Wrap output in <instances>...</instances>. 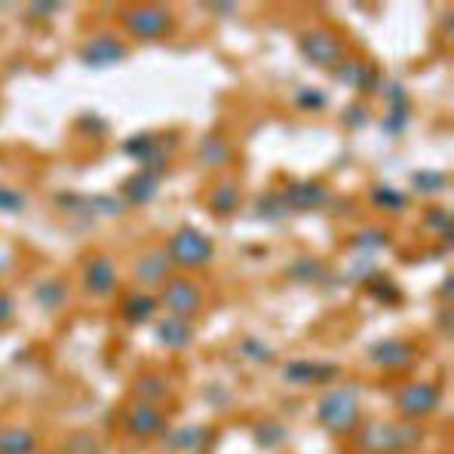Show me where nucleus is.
Returning <instances> with one entry per match:
<instances>
[{"mask_svg": "<svg viewBox=\"0 0 454 454\" xmlns=\"http://www.w3.org/2000/svg\"><path fill=\"white\" fill-rule=\"evenodd\" d=\"M166 255H169L172 267H182V270H203V267L215 258V246H212V239L206 237L200 227L184 224L169 237Z\"/></svg>", "mask_w": 454, "mask_h": 454, "instance_id": "nucleus-1", "label": "nucleus"}, {"mask_svg": "<svg viewBox=\"0 0 454 454\" xmlns=\"http://www.w3.org/2000/svg\"><path fill=\"white\" fill-rule=\"evenodd\" d=\"M418 442L420 430L415 424H384V420H375V424L359 430V449L369 454H399L415 449Z\"/></svg>", "mask_w": 454, "mask_h": 454, "instance_id": "nucleus-2", "label": "nucleus"}, {"mask_svg": "<svg viewBox=\"0 0 454 454\" xmlns=\"http://www.w3.org/2000/svg\"><path fill=\"white\" fill-rule=\"evenodd\" d=\"M319 424L329 433H350L359 424V393L353 387H335L317 405Z\"/></svg>", "mask_w": 454, "mask_h": 454, "instance_id": "nucleus-3", "label": "nucleus"}, {"mask_svg": "<svg viewBox=\"0 0 454 454\" xmlns=\"http://www.w3.org/2000/svg\"><path fill=\"white\" fill-rule=\"evenodd\" d=\"M120 19H123V28L138 40H163L176 28L172 12L166 10V6H153V4L126 6V10L120 12Z\"/></svg>", "mask_w": 454, "mask_h": 454, "instance_id": "nucleus-4", "label": "nucleus"}, {"mask_svg": "<svg viewBox=\"0 0 454 454\" xmlns=\"http://www.w3.org/2000/svg\"><path fill=\"white\" fill-rule=\"evenodd\" d=\"M298 46H301V56L310 65H317V68L335 71L338 65L347 59L344 40L329 28H307L304 35L298 37Z\"/></svg>", "mask_w": 454, "mask_h": 454, "instance_id": "nucleus-5", "label": "nucleus"}, {"mask_svg": "<svg viewBox=\"0 0 454 454\" xmlns=\"http://www.w3.org/2000/svg\"><path fill=\"white\" fill-rule=\"evenodd\" d=\"M160 301H163V307L169 310V317L191 319L203 310V289H200V283L191 277H169L163 283Z\"/></svg>", "mask_w": 454, "mask_h": 454, "instance_id": "nucleus-6", "label": "nucleus"}, {"mask_svg": "<svg viewBox=\"0 0 454 454\" xmlns=\"http://www.w3.org/2000/svg\"><path fill=\"white\" fill-rule=\"evenodd\" d=\"M442 403V390L430 380H418V384H409L399 390L396 396V409L403 411L405 418H427L439 409Z\"/></svg>", "mask_w": 454, "mask_h": 454, "instance_id": "nucleus-7", "label": "nucleus"}, {"mask_svg": "<svg viewBox=\"0 0 454 454\" xmlns=\"http://www.w3.org/2000/svg\"><path fill=\"white\" fill-rule=\"evenodd\" d=\"M129 56V50H126V43L120 37L114 35H96L90 37L83 43V50H80V62L86 65V68H114V65H120L123 59Z\"/></svg>", "mask_w": 454, "mask_h": 454, "instance_id": "nucleus-8", "label": "nucleus"}, {"mask_svg": "<svg viewBox=\"0 0 454 454\" xmlns=\"http://www.w3.org/2000/svg\"><path fill=\"white\" fill-rule=\"evenodd\" d=\"M123 153L136 160L142 169L157 172V176H163L166 160H169V153L163 151V136H157V132H142V136L126 138Z\"/></svg>", "mask_w": 454, "mask_h": 454, "instance_id": "nucleus-9", "label": "nucleus"}, {"mask_svg": "<svg viewBox=\"0 0 454 454\" xmlns=\"http://www.w3.org/2000/svg\"><path fill=\"white\" fill-rule=\"evenodd\" d=\"M415 356L418 350L403 338H380L378 344H372L369 350V359L375 365L387 372H403V369H411L415 365Z\"/></svg>", "mask_w": 454, "mask_h": 454, "instance_id": "nucleus-10", "label": "nucleus"}, {"mask_svg": "<svg viewBox=\"0 0 454 454\" xmlns=\"http://www.w3.org/2000/svg\"><path fill=\"white\" fill-rule=\"evenodd\" d=\"M279 197L289 212H317L329 203V191L319 182H292L279 191Z\"/></svg>", "mask_w": 454, "mask_h": 454, "instance_id": "nucleus-11", "label": "nucleus"}, {"mask_svg": "<svg viewBox=\"0 0 454 454\" xmlns=\"http://www.w3.org/2000/svg\"><path fill=\"white\" fill-rule=\"evenodd\" d=\"M83 286L90 295L96 298H108L117 289V264L108 255H92L86 262V273H83Z\"/></svg>", "mask_w": 454, "mask_h": 454, "instance_id": "nucleus-12", "label": "nucleus"}, {"mask_svg": "<svg viewBox=\"0 0 454 454\" xmlns=\"http://www.w3.org/2000/svg\"><path fill=\"white\" fill-rule=\"evenodd\" d=\"M126 430L138 439H153V436H163L166 433V418L157 405H145L136 403L129 411H126Z\"/></svg>", "mask_w": 454, "mask_h": 454, "instance_id": "nucleus-13", "label": "nucleus"}, {"mask_svg": "<svg viewBox=\"0 0 454 454\" xmlns=\"http://www.w3.org/2000/svg\"><path fill=\"white\" fill-rule=\"evenodd\" d=\"M332 74L338 77V83L350 86V90H356V92H372L380 83V74H378L375 65L356 62V59H344Z\"/></svg>", "mask_w": 454, "mask_h": 454, "instance_id": "nucleus-14", "label": "nucleus"}, {"mask_svg": "<svg viewBox=\"0 0 454 454\" xmlns=\"http://www.w3.org/2000/svg\"><path fill=\"white\" fill-rule=\"evenodd\" d=\"M283 378L289 384L298 387H310V384H325V380L338 378V365L329 363H313V359H295L283 369Z\"/></svg>", "mask_w": 454, "mask_h": 454, "instance_id": "nucleus-15", "label": "nucleus"}, {"mask_svg": "<svg viewBox=\"0 0 454 454\" xmlns=\"http://www.w3.org/2000/svg\"><path fill=\"white\" fill-rule=\"evenodd\" d=\"M160 182H163V176H157V172H148V169H138L136 176H129L123 182V191H120V197H123L126 206H148L151 200H157L160 193Z\"/></svg>", "mask_w": 454, "mask_h": 454, "instance_id": "nucleus-16", "label": "nucleus"}, {"mask_svg": "<svg viewBox=\"0 0 454 454\" xmlns=\"http://www.w3.org/2000/svg\"><path fill=\"white\" fill-rule=\"evenodd\" d=\"M387 102H390V111H387L384 123H380V129L387 132V136H399V132L409 126V114H411V105H409V92L403 90V83H390L387 86Z\"/></svg>", "mask_w": 454, "mask_h": 454, "instance_id": "nucleus-17", "label": "nucleus"}, {"mask_svg": "<svg viewBox=\"0 0 454 454\" xmlns=\"http://www.w3.org/2000/svg\"><path fill=\"white\" fill-rule=\"evenodd\" d=\"M172 277V262L166 249H148L136 262V279L142 286H163Z\"/></svg>", "mask_w": 454, "mask_h": 454, "instance_id": "nucleus-18", "label": "nucleus"}, {"mask_svg": "<svg viewBox=\"0 0 454 454\" xmlns=\"http://www.w3.org/2000/svg\"><path fill=\"white\" fill-rule=\"evenodd\" d=\"M153 335H157V340L163 347H169V350H184V347L193 344V325L191 319H178V317H169L166 313L163 319L157 323V329H153Z\"/></svg>", "mask_w": 454, "mask_h": 454, "instance_id": "nucleus-19", "label": "nucleus"}, {"mask_svg": "<svg viewBox=\"0 0 454 454\" xmlns=\"http://www.w3.org/2000/svg\"><path fill=\"white\" fill-rule=\"evenodd\" d=\"M212 442V430L209 427H182V430L169 433L166 436V451L176 454H197Z\"/></svg>", "mask_w": 454, "mask_h": 454, "instance_id": "nucleus-20", "label": "nucleus"}, {"mask_svg": "<svg viewBox=\"0 0 454 454\" xmlns=\"http://www.w3.org/2000/svg\"><path fill=\"white\" fill-rule=\"evenodd\" d=\"M160 301L148 292H132V295L123 298V304H120V317L126 319L129 325H142L153 319V313H157Z\"/></svg>", "mask_w": 454, "mask_h": 454, "instance_id": "nucleus-21", "label": "nucleus"}, {"mask_svg": "<svg viewBox=\"0 0 454 454\" xmlns=\"http://www.w3.org/2000/svg\"><path fill=\"white\" fill-rule=\"evenodd\" d=\"M35 301H37L40 310H46V313L62 310L65 301H68V283L59 279V277L40 279V283L35 286Z\"/></svg>", "mask_w": 454, "mask_h": 454, "instance_id": "nucleus-22", "label": "nucleus"}, {"mask_svg": "<svg viewBox=\"0 0 454 454\" xmlns=\"http://www.w3.org/2000/svg\"><path fill=\"white\" fill-rule=\"evenodd\" d=\"M197 160L206 169H218V166H224L227 160H231V145L218 136H206L197 148Z\"/></svg>", "mask_w": 454, "mask_h": 454, "instance_id": "nucleus-23", "label": "nucleus"}, {"mask_svg": "<svg viewBox=\"0 0 454 454\" xmlns=\"http://www.w3.org/2000/svg\"><path fill=\"white\" fill-rule=\"evenodd\" d=\"M209 209L215 212V215H233V212L239 209V184L237 182H222L212 188V197H209Z\"/></svg>", "mask_w": 454, "mask_h": 454, "instance_id": "nucleus-24", "label": "nucleus"}, {"mask_svg": "<svg viewBox=\"0 0 454 454\" xmlns=\"http://www.w3.org/2000/svg\"><path fill=\"white\" fill-rule=\"evenodd\" d=\"M132 393H136V403H145V405H157L166 399L169 387L160 375H138L136 384H132Z\"/></svg>", "mask_w": 454, "mask_h": 454, "instance_id": "nucleus-25", "label": "nucleus"}, {"mask_svg": "<svg viewBox=\"0 0 454 454\" xmlns=\"http://www.w3.org/2000/svg\"><path fill=\"white\" fill-rule=\"evenodd\" d=\"M35 436L28 430H6L0 433V454H31Z\"/></svg>", "mask_w": 454, "mask_h": 454, "instance_id": "nucleus-26", "label": "nucleus"}, {"mask_svg": "<svg viewBox=\"0 0 454 454\" xmlns=\"http://www.w3.org/2000/svg\"><path fill=\"white\" fill-rule=\"evenodd\" d=\"M90 200V215H102V218H120L126 212L123 197H111V193H96Z\"/></svg>", "mask_w": 454, "mask_h": 454, "instance_id": "nucleus-27", "label": "nucleus"}, {"mask_svg": "<svg viewBox=\"0 0 454 454\" xmlns=\"http://www.w3.org/2000/svg\"><path fill=\"white\" fill-rule=\"evenodd\" d=\"M445 184H449V176L439 169H418L415 176H411V188L418 193H439V191H445Z\"/></svg>", "mask_w": 454, "mask_h": 454, "instance_id": "nucleus-28", "label": "nucleus"}, {"mask_svg": "<svg viewBox=\"0 0 454 454\" xmlns=\"http://www.w3.org/2000/svg\"><path fill=\"white\" fill-rule=\"evenodd\" d=\"M372 200H375V206H380V209L399 212L405 203H409V193L390 188V184H378V188H372Z\"/></svg>", "mask_w": 454, "mask_h": 454, "instance_id": "nucleus-29", "label": "nucleus"}, {"mask_svg": "<svg viewBox=\"0 0 454 454\" xmlns=\"http://www.w3.org/2000/svg\"><path fill=\"white\" fill-rule=\"evenodd\" d=\"M25 206H28V200H25L22 191L0 184V212L4 215H19V212H25Z\"/></svg>", "mask_w": 454, "mask_h": 454, "instance_id": "nucleus-30", "label": "nucleus"}, {"mask_svg": "<svg viewBox=\"0 0 454 454\" xmlns=\"http://www.w3.org/2000/svg\"><path fill=\"white\" fill-rule=\"evenodd\" d=\"M258 218H270V222H277V218H283V215H289V209H286V203H283V197H279V191L277 193H264L262 200H258Z\"/></svg>", "mask_w": 454, "mask_h": 454, "instance_id": "nucleus-31", "label": "nucleus"}, {"mask_svg": "<svg viewBox=\"0 0 454 454\" xmlns=\"http://www.w3.org/2000/svg\"><path fill=\"white\" fill-rule=\"evenodd\" d=\"M239 353L249 356V363H262V365H267L273 359V347L258 338H246L243 344H239Z\"/></svg>", "mask_w": 454, "mask_h": 454, "instance_id": "nucleus-32", "label": "nucleus"}, {"mask_svg": "<svg viewBox=\"0 0 454 454\" xmlns=\"http://www.w3.org/2000/svg\"><path fill=\"white\" fill-rule=\"evenodd\" d=\"M255 439H258V445H264V449H277L279 442H286V427H279L277 420H264V424L255 430Z\"/></svg>", "mask_w": 454, "mask_h": 454, "instance_id": "nucleus-33", "label": "nucleus"}, {"mask_svg": "<svg viewBox=\"0 0 454 454\" xmlns=\"http://www.w3.org/2000/svg\"><path fill=\"white\" fill-rule=\"evenodd\" d=\"M365 286H369L372 295H375L378 301H384V304H396L399 298H403V292H399L396 286L390 283V279H380V273H378V277H372Z\"/></svg>", "mask_w": 454, "mask_h": 454, "instance_id": "nucleus-34", "label": "nucleus"}, {"mask_svg": "<svg viewBox=\"0 0 454 454\" xmlns=\"http://www.w3.org/2000/svg\"><path fill=\"white\" fill-rule=\"evenodd\" d=\"M289 273L295 279H301V283H317V279L323 277V264H319L317 258H301V262H295L289 267Z\"/></svg>", "mask_w": 454, "mask_h": 454, "instance_id": "nucleus-35", "label": "nucleus"}, {"mask_svg": "<svg viewBox=\"0 0 454 454\" xmlns=\"http://www.w3.org/2000/svg\"><path fill=\"white\" fill-rule=\"evenodd\" d=\"M387 233L384 231H363L353 237V246H356L359 252H378V249H387Z\"/></svg>", "mask_w": 454, "mask_h": 454, "instance_id": "nucleus-36", "label": "nucleus"}, {"mask_svg": "<svg viewBox=\"0 0 454 454\" xmlns=\"http://www.w3.org/2000/svg\"><path fill=\"white\" fill-rule=\"evenodd\" d=\"M427 227H430L433 233H439L442 239H451V215L445 209L427 212Z\"/></svg>", "mask_w": 454, "mask_h": 454, "instance_id": "nucleus-37", "label": "nucleus"}, {"mask_svg": "<svg viewBox=\"0 0 454 454\" xmlns=\"http://www.w3.org/2000/svg\"><path fill=\"white\" fill-rule=\"evenodd\" d=\"M295 102H298V108H304V111H323L325 105H329V98H325L323 90H301L295 96Z\"/></svg>", "mask_w": 454, "mask_h": 454, "instance_id": "nucleus-38", "label": "nucleus"}, {"mask_svg": "<svg viewBox=\"0 0 454 454\" xmlns=\"http://www.w3.org/2000/svg\"><path fill=\"white\" fill-rule=\"evenodd\" d=\"M16 319V301L6 292H0V325H10Z\"/></svg>", "mask_w": 454, "mask_h": 454, "instance_id": "nucleus-39", "label": "nucleus"}, {"mask_svg": "<svg viewBox=\"0 0 454 454\" xmlns=\"http://www.w3.org/2000/svg\"><path fill=\"white\" fill-rule=\"evenodd\" d=\"M59 10H62V4H31L35 16H50V12H59Z\"/></svg>", "mask_w": 454, "mask_h": 454, "instance_id": "nucleus-40", "label": "nucleus"}, {"mask_svg": "<svg viewBox=\"0 0 454 454\" xmlns=\"http://www.w3.org/2000/svg\"><path fill=\"white\" fill-rule=\"evenodd\" d=\"M209 10H215V12H237V6H233V4H212Z\"/></svg>", "mask_w": 454, "mask_h": 454, "instance_id": "nucleus-41", "label": "nucleus"}, {"mask_svg": "<svg viewBox=\"0 0 454 454\" xmlns=\"http://www.w3.org/2000/svg\"><path fill=\"white\" fill-rule=\"evenodd\" d=\"M439 289H442V298H445V301H449V298H451V277H445Z\"/></svg>", "mask_w": 454, "mask_h": 454, "instance_id": "nucleus-42", "label": "nucleus"}]
</instances>
